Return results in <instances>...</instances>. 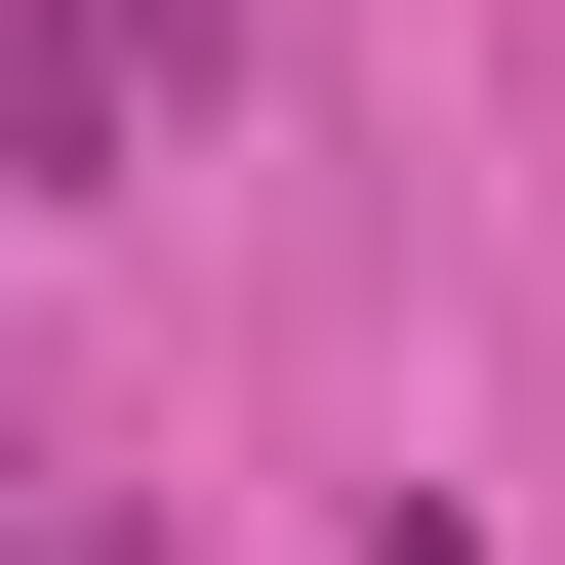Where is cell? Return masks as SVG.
I'll return each instance as SVG.
<instances>
[{"mask_svg": "<svg viewBox=\"0 0 565 565\" xmlns=\"http://www.w3.org/2000/svg\"><path fill=\"white\" fill-rule=\"evenodd\" d=\"M0 202H121V0H0Z\"/></svg>", "mask_w": 565, "mask_h": 565, "instance_id": "cell-1", "label": "cell"}, {"mask_svg": "<svg viewBox=\"0 0 565 565\" xmlns=\"http://www.w3.org/2000/svg\"><path fill=\"white\" fill-rule=\"evenodd\" d=\"M364 565H484V525H445V484H404V525H364Z\"/></svg>", "mask_w": 565, "mask_h": 565, "instance_id": "cell-2", "label": "cell"}, {"mask_svg": "<svg viewBox=\"0 0 565 565\" xmlns=\"http://www.w3.org/2000/svg\"><path fill=\"white\" fill-rule=\"evenodd\" d=\"M202 41H243V0H162V82H202Z\"/></svg>", "mask_w": 565, "mask_h": 565, "instance_id": "cell-3", "label": "cell"}]
</instances>
